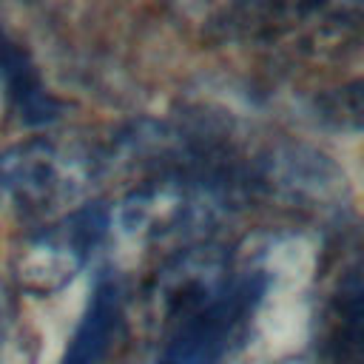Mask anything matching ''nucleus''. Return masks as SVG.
Wrapping results in <instances>:
<instances>
[{"label":"nucleus","mask_w":364,"mask_h":364,"mask_svg":"<svg viewBox=\"0 0 364 364\" xmlns=\"http://www.w3.org/2000/svg\"><path fill=\"white\" fill-rule=\"evenodd\" d=\"M264 287L262 270L236 273L213 299L162 321L154 364H228L250 333Z\"/></svg>","instance_id":"obj_1"},{"label":"nucleus","mask_w":364,"mask_h":364,"mask_svg":"<svg viewBox=\"0 0 364 364\" xmlns=\"http://www.w3.org/2000/svg\"><path fill=\"white\" fill-rule=\"evenodd\" d=\"M105 228V213L85 208L34 236L28 247L20 250L14 264L20 287L34 296H51L63 290L80 273Z\"/></svg>","instance_id":"obj_2"},{"label":"nucleus","mask_w":364,"mask_h":364,"mask_svg":"<svg viewBox=\"0 0 364 364\" xmlns=\"http://www.w3.org/2000/svg\"><path fill=\"white\" fill-rule=\"evenodd\" d=\"M91 171L48 145L17 148L0 159V188L28 213L54 216L80 202Z\"/></svg>","instance_id":"obj_3"},{"label":"nucleus","mask_w":364,"mask_h":364,"mask_svg":"<svg viewBox=\"0 0 364 364\" xmlns=\"http://www.w3.org/2000/svg\"><path fill=\"white\" fill-rule=\"evenodd\" d=\"M128 310L125 290L117 279H105L94 287L60 364H105L114 350L125 341Z\"/></svg>","instance_id":"obj_4"},{"label":"nucleus","mask_w":364,"mask_h":364,"mask_svg":"<svg viewBox=\"0 0 364 364\" xmlns=\"http://www.w3.org/2000/svg\"><path fill=\"white\" fill-rule=\"evenodd\" d=\"M40 336L0 287V364H37Z\"/></svg>","instance_id":"obj_5"},{"label":"nucleus","mask_w":364,"mask_h":364,"mask_svg":"<svg viewBox=\"0 0 364 364\" xmlns=\"http://www.w3.org/2000/svg\"><path fill=\"white\" fill-rule=\"evenodd\" d=\"M250 364H324L310 347L304 353H290V355H279V358H256Z\"/></svg>","instance_id":"obj_6"}]
</instances>
